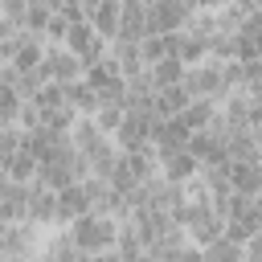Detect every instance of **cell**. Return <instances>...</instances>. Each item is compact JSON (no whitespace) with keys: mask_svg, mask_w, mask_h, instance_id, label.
Returning a JSON list of instances; mask_svg holds the SVG:
<instances>
[{"mask_svg":"<svg viewBox=\"0 0 262 262\" xmlns=\"http://www.w3.org/2000/svg\"><path fill=\"white\" fill-rule=\"evenodd\" d=\"M192 16H196V4H184V0H151L147 4V37H156V33H184Z\"/></svg>","mask_w":262,"mask_h":262,"instance_id":"3957f363","label":"cell"},{"mask_svg":"<svg viewBox=\"0 0 262 262\" xmlns=\"http://www.w3.org/2000/svg\"><path fill=\"white\" fill-rule=\"evenodd\" d=\"M229 188L258 201L262 196V160H242V164H229Z\"/></svg>","mask_w":262,"mask_h":262,"instance_id":"30bf717a","label":"cell"},{"mask_svg":"<svg viewBox=\"0 0 262 262\" xmlns=\"http://www.w3.org/2000/svg\"><path fill=\"white\" fill-rule=\"evenodd\" d=\"M123 115H127V111H123V102H102V106H98V115H94V123H98V131H102V135H115V131H119V123H123Z\"/></svg>","mask_w":262,"mask_h":262,"instance_id":"ffe728a7","label":"cell"},{"mask_svg":"<svg viewBox=\"0 0 262 262\" xmlns=\"http://www.w3.org/2000/svg\"><path fill=\"white\" fill-rule=\"evenodd\" d=\"M29 221L41 225V229L57 225V192L45 188V184H37V180L29 184Z\"/></svg>","mask_w":262,"mask_h":262,"instance_id":"9c48e42d","label":"cell"},{"mask_svg":"<svg viewBox=\"0 0 262 262\" xmlns=\"http://www.w3.org/2000/svg\"><path fill=\"white\" fill-rule=\"evenodd\" d=\"M25 12H29L25 0H4L0 4V25L4 29H25Z\"/></svg>","mask_w":262,"mask_h":262,"instance_id":"44dd1931","label":"cell"},{"mask_svg":"<svg viewBox=\"0 0 262 262\" xmlns=\"http://www.w3.org/2000/svg\"><path fill=\"white\" fill-rule=\"evenodd\" d=\"M143 37H147V0H123V12H119V41L139 45Z\"/></svg>","mask_w":262,"mask_h":262,"instance_id":"ba28073f","label":"cell"},{"mask_svg":"<svg viewBox=\"0 0 262 262\" xmlns=\"http://www.w3.org/2000/svg\"><path fill=\"white\" fill-rule=\"evenodd\" d=\"M188 102L192 98L184 86H164V90H156V119H176L188 111Z\"/></svg>","mask_w":262,"mask_h":262,"instance_id":"4fadbf2b","label":"cell"},{"mask_svg":"<svg viewBox=\"0 0 262 262\" xmlns=\"http://www.w3.org/2000/svg\"><path fill=\"white\" fill-rule=\"evenodd\" d=\"M184 119V127L196 135V131H209L213 127V119H217V102H205V98H196V102H188V111L180 115Z\"/></svg>","mask_w":262,"mask_h":262,"instance_id":"2e32d148","label":"cell"},{"mask_svg":"<svg viewBox=\"0 0 262 262\" xmlns=\"http://www.w3.org/2000/svg\"><path fill=\"white\" fill-rule=\"evenodd\" d=\"M115 254H119V262H143V258H147V246H143V237L135 233V225H131V221H123V225H119Z\"/></svg>","mask_w":262,"mask_h":262,"instance_id":"5bb4252c","label":"cell"},{"mask_svg":"<svg viewBox=\"0 0 262 262\" xmlns=\"http://www.w3.org/2000/svg\"><path fill=\"white\" fill-rule=\"evenodd\" d=\"M147 74H151L156 90H164V86H180V82H184V61H180V57H164V61L147 66Z\"/></svg>","mask_w":262,"mask_h":262,"instance_id":"9a60e30c","label":"cell"},{"mask_svg":"<svg viewBox=\"0 0 262 262\" xmlns=\"http://www.w3.org/2000/svg\"><path fill=\"white\" fill-rule=\"evenodd\" d=\"M8 262H33V258H8Z\"/></svg>","mask_w":262,"mask_h":262,"instance_id":"cb8c5ba5","label":"cell"},{"mask_svg":"<svg viewBox=\"0 0 262 262\" xmlns=\"http://www.w3.org/2000/svg\"><path fill=\"white\" fill-rule=\"evenodd\" d=\"M201 254H205V262H246V246H233L225 233H221L213 246H205Z\"/></svg>","mask_w":262,"mask_h":262,"instance_id":"e0dca14e","label":"cell"},{"mask_svg":"<svg viewBox=\"0 0 262 262\" xmlns=\"http://www.w3.org/2000/svg\"><path fill=\"white\" fill-rule=\"evenodd\" d=\"M66 233H70V242H74L78 254H106V250H115V242H119V221H115V217L86 213V217H78Z\"/></svg>","mask_w":262,"mask_h":262,"instance_id":"6da1fadb","label":"cell"},{"mask_svg":"<svg viewBox=\"0 0 262 262\" xmlns=\"http://www.w3.org/2000/svg\"><path fill=\"white\" fill-rule=\"evenodd\" d=\"M160 176L168 180V184H188V180H196L201 176V160L192 156V151H176V156H164L160 160Z\"/></svg>","mask_w":262,"mask_h":262,"instance_id":"8fae6325","label":"cell"},{"mask_svg":"<svg viewBox=\"0 0 262 262\" xmlns=\"http://www.w3.org/2000/svg\"><path fill=\"white\" fill-rule=\"evenodd\" d=\"M86 66L66 49V45H45V57H41V78L53 82V86H70V82H82Z\"/></svg>","mask_w":262,"mask_h":262,"instance_id":"277c9868","label":"cell"},{"mask_svg":"<svg viewBox=\"0 0 262 262\" xmlns=\"http://www.w3.org/2000/svg\"><path fill=\"white\" fill-rule=\"evenodd\" d=\"M188 139H192V131L184 127L180 115L176 119H156V127H151V147H156L160 160L176 156V151H188Z\"/></svg>","mask_w":262,"mask_h":262,"instance_id":"8992f818","label":"cell"},{"mask_svg":"<svg viewBox=\"0 0 262 262\" xmlns=\"http://www.w3.org/2000/svg\"><path fill=\"white\" fill-rule=\"evenodd\" d=\"M180 86L188 90L192 102H196V98H205V102H221L225 94H233L229 82H225V61H217V57H209V61L184 70V82H180Z\"/></svg>","mask_w":262,"mask_h":262,"instance_id":"7a4b0ae2","label":"cell"},{"mask_svg":"<svg viewBox=\"0 0 262 262\" xmlns=\"http://www.w3.org/2000/svg\"><path fill=\"white\" fill-rule=\"evenodd\" d=\"M86 262H119V254H115V250H106V254H86Z\"/></svg>","mask_w":262,"mask_h":262,"instance_id":"603a6c76","label":"cell"},{"mask_svg":"<svg viewBox=\"0 0 262 262\" xmlns=\"http://www.w3.org/2000/svg\"><path fill=\"white\" fill-rule=\"evenodd\" d=\"M25 151V131L20 127H0V168H8L12 156Z\"/></svg>","mask_w":262,"mask_h":262,"instance_id":"d6986e66","label":"cell"},{"mask_svg":"<svg viewBox=\"0 0 262 262\" xmlns=\"http://www.w3.org/2000/svg\"><path fill=\"white\" fill-rule=\"evenodd\" d=\"M106 139H111V135H102L94 119H78V123H74V131H70V147H74L82 160H90V156H94Z\"/></svg>","mask_w":262,"mask_h":262,"instance_id":"7c38bea8","label":"cell"},{"mask_svg":"<svg viewBox=\"0 0 262 262\" xmlns=\"http://www.w3.org/2000/svg\"><path fill=\"white\" fill-rule=\"evenodd\" d=\"M37 168H41V164H37L29 151H20V156H12V160H8V168H4V172H8V180H16V184H33V180H37Z\"/></svg>","mask_w":262,"mask_h":262,"instance_id":"ac0fdd59","label":"cell"},{"mask_svg":"<svg viewBox=\"0 0 262 262\" xmlns=\"http://www.w3.org/2000/svg\"><path fill=\"white\" fill-rule=\"evenodd\" d=\"M33 262H45V258H33Z\"/></svg>","mask_w":262,"mask_h":262,"instance_id":"d4e9b609","label":"cell"},{"mask_svg":"<svg viewBox=\"0 0 262 262\" xmlns=\"http://www.w3.org/2000/svg\"><path fill=\"white\" fill-rule=\"evenodd\" d=\"M82 12H86V25H90L106 45L119 41V12H123L119 0H90V4H82Z\"/></svg>","mask_w":262,"mask_h":262,"instance_id":"52a82bcc","label":"cell"},{"mask_svg":"<svg viewBox=\"0 0 262 262\" xmlns=\"http://www.w3.org/2000/svg\"><path fill=\"white\" fill-rule=\"evenodd\" d=\"M246 262H262V229L246 242Z\"/></svg>","mask_w":262,"mask_h":262,"instance_id":"7402d4cb","label":"cell"},{"mask_svg":"<svg viewBox=\"0 0 262 262\" xmlns=\"http://www.w3.org/2000/svg\"><path fill=\"white\" fill-rule=\"evenodd\" d=\"M151 127H156L151 111H127L111 139H115L119 151H139V147H151Z\"/></svg>","mask_w":262,"mask_h":262,"instance_id":"5b68a950","label":"cell"}]
</instances>
